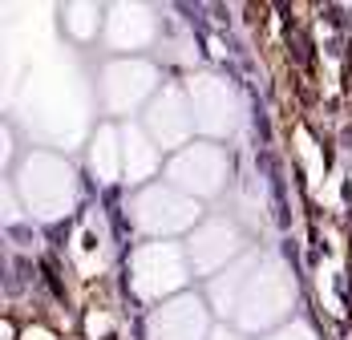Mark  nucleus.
Returning a JSON list of instances; mask_svg holds the SVG:
<instances>
[{
	"mask_svg": "<svg viewBox=\"0 0 352 340\" xmlns=\"http://www.w3.org/2000/svg\"><path fill=\"white\" fill-rule=\"evenodd\" d=\"M154 134H158V142H166V146H178L182 138L190 134V126H195V114H186V105H182V98H178L175 89L162 98V102L154 105Z\"/></svg>",
	"mask_w": 352,
	"mask_h": 340,
	"instance_id": "obj_7",
	"label": "nucleus"
},
{
	"mask_svg": "<svg viewBox=\"0 0 352 340\" xmlns=\"http://www.w3.org/2000/svg\"><path fill=\"white\" fill-rule=\"evenodd\" d=\"M29 174H36V182L25 178L29 206H36V215H61V206L69 203V195H73L69 167H61V162L36 154V158H29Z\"/></svg>",
	"mask_w": 352,
	"mask_h": 340,
	"instance_id": "obj_1",
	"label": "nucleus"
},
{
	"mask_svg": "<svg viewBox=\"0 0 352 340\" xmlns=\"http://www.w3.org/2000/svg\"><path fill=\"white\" fill-rule=\"evenodd\" d=\"M94 170L102 178H113L118 174V154H113V130H98V142H94Z\"/></svg>",
	"mask_w": 352,
	"mask_h": 340,
	"instance_id": "obj_12",
	"label": "nucleus"
},
{
	"mask_svg": "<svg viewBox=\"0 0 352 340\" xmlns=\"http://www.w3.org/2000/svg\"><path fill=\"white\" fill-rule=\"evenodd\" d=\"M170 174H175V182L199 191V195H207V191H214L223 182V154L211 150V146H195V150L178 154Z\"/></svg>",
	"mask_w": 352,
	"mask_h": 340,
	"instance_id": "obj_4",
	"label": "nucleus"
},
{
	"mask_svg": "<svg viewBox=\"0 0 352 340\" xmlns=\"http://www.w3.org/2000/svg\"><path fill=\"white\" fill-rule=\"evenodd\" d=\"M276 340H312V332H308V328H296V332H283V337H276Z\"/></svg>",
	"mask_w": 352,
	"mask_h": 340,
	"instance_id": "obj_13",
	"label": "nucleus"
},
{
	"mask_svg": "<svg viewBox=\"0 0 352 340\" xmlns=\"http://www.w3.org/2000/svg\"><path fill=\"white\" fill-rule=\"evenodd\" d=\"M190 94H195L199 122H203V126H211V130H223L227 122H223L219 114H227V118H231V94H227V85H223V81H214V77H199V85H190Z\"/></svg>",
	"mask_w": 352,
	"mask_h": 340,
	"instance_id": "obj_8",
	"label": "nucleus"
},
{
	"mask_svg": "<svg viewBox=\"0 0 352 340\" xmlns=\"http://www.w3.org/2000/svg\"><path fill=\"white\" fill-rule=\"evenodd\" d=\"M126 33H134V41L150 36V21L142 8H113V45H126Z\"/></svg>",
	"mask_w": 352,
	"mask_h": 340,
	"instance_id": "obj_11",
	"label": "nucleus"
},
{
	"mask_svg": "<svg viewBox=\"0 0 352 340\" xmlns=\"http://www.w3.org/2000/svg\"><path fill=\"white\" fill-rule=\"evenodd\" d=\"M25 340H53V337H45V332H29Z\"/></svg>",
	"mask_w": 352,
	"mask_h": 340,
	"instance_id": "obj_14",
	"label": "nucleus"
},
{
	"mask_svg": "<svg viewBox=\"0 0 352 340\" xmlns=\"http://www.w3.org/2000/svg\"><path fill=\"white\" fill-rule=\"evenodd\" d=\"M195 215H199V206H190L186 199H178L175 191H162V187L146 191L138 199V223L146 231H178Z\"/></svg>",
	"mask_w": 352,
	"mask_h": 340,
	"instance_id": "obj_3",
	"label": "nucleus"
},
{
	"mask_svg": "<svg viewBox=\"0 0 352 340\" xmlns=\"http://www.w3.org/2000/svg\"><path fill=\"white\" fill-rule=\"evenodd\" d=\"M134 279H138V292H146V296L170 292L175 284H182V259H178V251L166 247V243L142 247L138 255H134Z\"/></svg>",
	"mask_w": 352,
	"mask_h": 340,
	"instance_id": "obj_2",
	"label": "nucleus"
},
{
	"mask_svg": "<svg viewBox=\"0 0 352 340\" xmlns=\"http://www.w3.org/2000/svg\"><path fill=\"white\" fill-rule=\"evenodd\" d=\"M150 77H154V69L142 65V61H122V65H113L106 73V98L113 109H126V105H134L150 89Z\"/></svg>",
	"mask_w": 352,
	"mask_h": 340,
	"instance_id": "obj_5",
	"label": "nucleus"
},
{
	"mask_svg": "<svg viewBox=\"0 0 352 340\" xmlns=\"http://www.w3.org/2000/svg\"><path fill=\"white\" fill-rule=\"evenodd\" d=\"M154 337L158 340H199L203 337V312L195 300L166 304L154 316Z\"/></svg>",
	"mask_w": 352,
	"mask_h": 340,
	"instance_id": "obj_6",
	"label": "nucleus"
},
{
	"mask_svg": "<svg viewBox=\"0 0 352 340\" xmlns=\"http://www.w3.org/2000/svg\"><path fill=\"white\" fill-rule=\"evenodd\" d=\"M154 162H158V154L146 146V138L138 130H126V167H130V178L142 182V174H150Z\"/></svg>",
	"mask_w": 352,
	"mask_h": 340,
	"instance_id": "obj_10",
	"label": "nucleus"
},
{
	"mask_svg": "<svg viewBox=\"0 0 352 340\" xmlns=\"http://www.w3.org/2000/svg\"><path fill=\"white\" fill-rule=\"evenodd\" d=\"M195 264L199 268H219L231 251H235V231L231 227H223V223H214V227H207L203 235L195 239Z\"/></svg>",
	"mask_w": 352,
	"mask_h": 340,
	"instance_id": "obj_9",
	"label": "nucleus"
}]
</instances>
